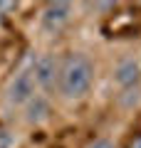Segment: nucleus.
Segmentation results:
<instances>
[{
  "label": "nucleus",
  "mask_w": 141,
  "mask_h": 148,
  "mask_svg": "<svg viewBox=\"0 0 141 148\" xmlns=\"http://www.w3.org/2000/svg\"><path fill=\"white\" fill-rule=\"evenodd\" d=\"M94 77H97V67H94L92 57L84 52H69L59 67V82H57L59 96L67 101L87 99L94 86Z\"/></svg>",
  "instance_id": "f257e3e1"
},
{
  "label": "nucleus",
  "mask_w": 141,
  "mask_h": 148,
  "mask_svg": "<svg viewBox=\"0 0 141 148\" xmlns=\"http://www.w3.org/2000/svg\"><path fill=\"white\" fill-rule=\"evenodd\" d=\"M35 94H40V89H37V84H35V77H32L30 67H25V69H20V72H15L10 77V82L5 84V91H3V99H5V104L12 106V109H15V106L22 109Z\"/></svg>",
  "instance_id": "f03ea898"
},
{
  "label": "nucleus",
  "mask_w": 141,
  "mask_h": 148,
  "mask_svg": "<svg viewBox=\"0 0 141 148\" xmlns=\"http://www.w3.org/2000/svg\"><path fill=\"white\" fill-rule=\"evenodd\" d=\"M72 15H74L72 3H67V0H55V3H47L40 10L37 25H40V30L45 32V35H59V32L69 25Z\"/></svg>",
  "instance_id": "7ed1b4c3"
},
{
  "label": "nucleus",
  "mask_w": 141,
  "mask_h": 148,
  "mask_svg": "<svg viewBox=\"0 0 141 148\" xmlns=\"http://www.w3.org/2000/svg\"><path fill=\"white\" fill-rule=\"evenodd\" d=\"M59 67H62V62H59L52 52H42V54H37V57L32 59L30 72H32L35 84H37V89H40L42 94H47L50 89H57Z\"/></svg>",
  "instance_id": "20e7f679"
},
{
  "label": "nucleus",
  "mask_w": 141,
  "mask_h": 148,
  "mask_svg": "<svg viewBox=\"0 0 141 148\" xmlns=\"http://www.w3.org/2000/svg\"><path fill=\"white\" fill-rule=\"evenodd\" d=\"M111 84L119 91L141 86V62L139 57H121L111 69Z\"/></svg>",
  "instance_id": "39448f33"
},
{
  "label": "nucleus",
  "mask_w": 141,
  "mask_h": 148,
  "mask_svg": "<svg viewBox=\"0 0 141 148\" xmlns=\"http://www.w3.org/2000/svg\"><path fill=\"white\" fill-rule=\"evenodd\" d=\"M22 119L27 126H45L52 119V101L47 94H35L25 106H22Z\"/></svg>",
  "instance_id": "423d86ee"
},
{
  "label": "nucleus",
  "mask_w": 141,
  "mask_h": 148,
  "mask_svg": "<svg viewBox=\"0 0 141 148\" xmlns=\"http://www.w3.org/2000/svg\"><path fill=\"white\" fill-rule=\"evenodd\" d=\"M119 104L124 106L126 111L139 109V106H141V86H136V89H126V91H119Z\"/></svg>",
  "instance_id": "0eeeda50"
},
{
  "label": "nucleus",
  "mask_w": 141,
  "mask_h": 148,
  "mask_svg": "<svg viewBox=\"0 0 141 148\" xmlns=\"http://www.w3.org/2000/svg\"><path fill=\"white\" fill-rule=\"evenodd\" d=\"M0 148H17V133L10 128H0Z\"/></svg>",
  "instance_id": "6e6552de"
},
{
  "label": "nucleus",
  "mask_w": 141,
  "mask_h": 148,
  "mask_svg": "<svg viewBox=\"0 0 141 148\" xmlns=\"http://www.w3.org/2000/svg\"><path fill=\"white\" fill-rule=\"evenodd\" d=\"M87 148H116V143L111 138H106V136H97V138H92L87 143Z\"/></svg>",
  "instance_id": "1a4fd4ad"
},
{
  "label": "nucleus",
  "mask_w": 141,
  "mask_h": 148,
  "mask_svg": "<svg viewBox=\"0 0 141 148\" xmlns=\"http://www.w3.org/2000/svg\"><path fill=\"white\" fill-rule=\"evenodd\" d=\"M12 8H17V5H12V3H5V0H0V22L8 17V12H10Z\"/></svg>",
  "instance_id": "9d476101"
},
{
  "label": "nucleus",
  "mask_w": 141,
  "mask_h": 148,
  "mask_svg": "<svg viewBox=\"0 0 141 148\" xmlns=\"http://www.w3.org/2000/svg\"><path fill=\"white\" fill-rule=\"evenodd\" d=\"M129 148H141V136H134V138H131Z\"/></svg>",
  "instance_id": "9b49d317"
},
{
  "label": "nucleus",
  "mask_w": 141,
  "mask_h": 148,
  "mask_svg": "<svg viewBox=\"0 0 141 148\" xmlns=\"http://www.w3.org/2000/svg\"><path fill=\"white\" fill-rule=\"evenodd\" d=\"M139 62H141V54H139Z\"/></svg>",
  "instance_id": "f8f14e48"
}]
</instances>
